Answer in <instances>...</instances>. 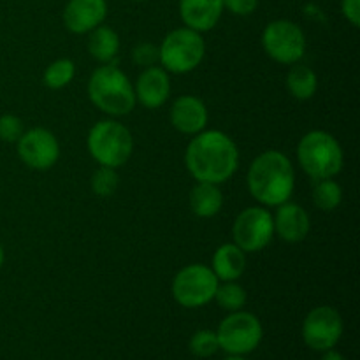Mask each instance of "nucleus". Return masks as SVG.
Returning a JSON list of instances; mask_svg holds the SVG:
<instances>
[{"label":"nucleus","mask_w":360,"mask_h":360,"mask_svg":"<svg viewBox=\"0 0 360 360\" xmlns=\"http://www.w3.org/2000/svg\"><path fill=\"white\" fill-rule=\"evenodd\" d=\"M185 165L197 181L221 185L238 171V146L220 130H202L186 146Z\"/></svg>","instance_id":"obj_1"},{"label":"nucleus","mask_w":360,"mask_h":360,"mask_svg":"<svg viewBox=\"0 0 360 360\" xmlns=\"http://www.w3.org/2000/svg\"><path fill=\"white\" fill-rule=\"evenodd\" d=\"M248 190L262 206L278 207L290 200L295 174L290 158L276 150H267L252 162L246 176Z\"/></svg>","instance_id":"obj_2"},{"label":"nucleus","mask_w":360,"mask_h":360,"mask_svg":"<svg viewBox=\"0 0 360 360\" xmlns=\"http://www.w3.org/2000/svg\"><path fill=\"white\" fill-rule=\"evenodd\" d=\"M86 90L91 104L109 116H127L136 108L134 84L112 63H104L94 70Z\"/></svg>","instance_id":"obj_3"},{"label":"nucleus","mask_w":360,"mask_h":360,"mask_svg":"<svg viewBox=\"0 0 360 360\" xmlns=\"http://www.w3.org/2000/svg\"><path fill=\"white\" fill-rule=\"evenodd\" d=\"M297 160L313 179H330L343 169V150L333 134L311 130L297 144Z\"/></svg>","instance_id":"obj_4"},{"label":"nucleus","mask_w":360,"mask_h":360,"mask_svg":"<svg viewBox=\"0 0 360 360\" xmlns=\"http://www.w3.org/2000/svg\"><path fill=\"white\" fill-rule=\"evenodd\" d=\"M86 146L98 165L118 169L132 157L134 137L123 123L116 120H102L88 132Z\"/></svg>","instance_id":"obj_5"},{"label":"nucleus","mask_w":360,"mask_h":360,"mask_svg":"<svg viewBox=\"0 0 360 360\" xmlns=\"http://www.w3.org/2000/svg\"><path fill=\"white\" fill-rule=\"evenodd\" d=\"M160 63L167 72L186 74L200 65L206 55V42L199 32L192 28H176L164 39L158 48Z\"/></svg>","instance_id":"obj_6"},{"label":"nucleus","mask_w":360,"mask_h":360,"mask_svg":"<svg viewBox=\"0 0 360 360\" xmlns=\"http://www.w3.org/2000/svg\"><path fill=\"white\" fill-rule=\"evenodd\" d=\"M218 285L220 281L214 276L211 267L202 266V264H190L176 274L171 290L172 297L179 306L186 309H195L213 301Z\"/></svg>","instance_id":"obj_7"},{"label":"nucleus","mask_w":360,"mask_h":360,"mask_svg":"<svg viewBox=\"0 0 360 360\" xmlns=\"http://www.w3.org/2000/svg\"><path fill=\"white\" fill-rule=\"evenodd\" d=\"M264 329L253 313L232 311L225 316L217 329L220 350L229 355H248L260 345Z\"/></svg>","instance_id":"obj_8"},{"label":"nucleus","mask_w":360,"mask_h":360,"mask_svg":"<svg viewBox=\"0 0 360 360\" xmlns=\"http://www.w3.org/2000/svg\"><path fill=\"white\" fill-rule=\"evenodd\" d=\"M262 46L274 62L294 65L301 62L306 53L304 32L290 20L271 21L264 28Z\"/></svg>","instance_id":"obj_9"},{"label":"nucleus","mask_w":360,"mask_h":360,"mask_svg":"<svg viewBox=\"0 0 360 360\" xmlns=\"http://www.w3.org/2000/svg\"><path fill=\"white\" fill-rule=\"evenodd\" d=\"M234 245L245 253H257L266 248L274 236L273 214L262 206L246 207L232 225Z\"/></svg>","instance_id":"obj_10"},{"label":"nucleus","mask_w":360,"mask_h":360,"mask_svg":"<svg viewBox=\"0 0 360 360\" xmlns=\"http://www.w3.org/2000/svg\"><path fill=\"white\" fill-rule=\"evenodd\" d=\"M343 336V319L330 306H319L308 313L302 323V340L311 350L327 352Z\"/></svg>","instance_id":"obj_11"},{"label":"nucleus","mask_w":360,"mask_h":360,"mask_svg":"<svg viewBox=\"0 0 360 360\" xmlns=\"http://www.w3.org/2000/svg\"><path fill=\"white\" fill-rule=\"evenodd\" d=\"M18 144V157L27 167L35 171H48L60 157V144L49 130L30 129L21 134Z\"/></svg>","instance_id":"obj_12"},{"label":"nucleus","mask_w":360,"mask_h":360,"mask_svg":"<svg viewBox=\"0 0 360 360\" xmlns=\"http://www.w3.org/2000/svg\"><path fill=\"white\" fill-rule=\"evenodd\" d=\"M108 16L105 0H69L63 9V23L72 34H90Z\"/></svg>","instance_id":"obj_13"},{"label":"nucleus","mask_w":360,"mask_h":360,"mask_svg":"<svg viewBox=\"0 0 360 360\" xmlns=\"http://www.w3.org/2000/svg\"><path fill=\"white\" fill-rule=\"evenodd\" d=\"M136 101L146 109H158L167 102L171 95V79H169L167 70L162 67H148L139 74L136 81Z\"/></svg>","instance_id":"obj_14"},{"label":"nucleus","mask_w":360,"mask_h":360,"mask_svg":"<svg viewBox=\"0 0 360 360\" xmlns=\"http://www.w3.org/2000/svg\"><path fill=\"white\" fill-rule=\"evenodd\" d=\"M207 118L210 115L206 104L193 95H181L171 108L172 127L185 136H195L206 130Z\"/></svg>","instance_id":"obj_15"},{"label":"nucleus","mask_w":360,"mask_h":360,"mask_svg":"<svg viewBox=\"0 0 360 360\" xmlns=\"http://www.w3.org/2000/svg\"><path fill=\"white\" fill-rule=\"evenodd\" d=\"M274 232L285 243H301L309 234V217L299 204L287 202L278 206L276 214L273 217Z\"/></svg>","instance_id":"obj_16"},{"label":"nucleus","mask_w":360,"mask_h":360,"mask_svg":"<svg viewBox=\"0 0 360 360\" xmlns=\"http://www.w3.org/2000/svg\"><path fill=\"white\" fill-rule=\"evenodd\" d=\"M224 14V0H179V16L186 28L210 32Z\"/></svg>","instance_id":"obj_17"},{"label":"nucleus","mask_w":360,"mask_h":360,"mask_svg":"<svg viewBox=\"0 0 360 360\" xmlns=\"http://www.w3.org/2000/svg\"><path fill=\"white\" fill-rule=\"evenodd\" d=\"M211 271L218 281H238L246 271V253L234 243H225L214 252Z\"/></svg>","instance_id":"obj_18"},{"label":"nucleus","mask_w":360,"mask_h":360,"mask_svg":"<svg viewBox=\"0 0 360 360\" xmlns=\"http://www.w3.org/2000/svg\"><path fill=\"white\" fill-rule=\"evenodd\" d=\"M224 206V193L213 183H200L190 190V210L199 218H213Z\"/></svg>","instance_id":"obj_19"},{"label":"nucleus","mask_w":360,"mask_h":360,"mask_svg":"<svg viewBox=\"0 0 360 360\" xmlns=\"http://www.w3.org/2000/svg\"><path fill=\"white\" fill-rule=\"evenodd\" d=\"M88 51L95 60L102 63H111L120 51V37L111 27L98 25L90 32Z\"/></svg>","instance_id":"obj_20"},{"label":"nucleus","mask_w":360,"mask_h":360,"mask_svg":"<svg viewBox=\"0 0 360 360\" xmlns=\"http://www.w3.org/2000/svg\"><path fill=\"white\" fill-rule=\"evenodd\" d=\"M287 88L297 101H309L319 90V77L311 67L294 63L287 74Z\"/></svg>","instance_id":"obj_21"},{"label":"nucleus","mask_w":360,"mask_h":360,"mask_svg":"<svg viewBox=\"0 0 360 360\" xmlns=\"http://www.w3.org/2000/svg\"><path fill=\"white\" fill-rule=\"evenodd\" d=\"M341 200H343V190L333 178L320 179L319 185L313 190V202L319 210L326 211V213L338 210Z\"/></svg>","instance_id":"obj_22"},{"label":"nucleus","mask_w":360,"mask_h":360,"mask_svg":"<svg viewBox=\"0 0 360 360\" xmlns=\"http://www.w3.org/2000/svg\"><path fill=\"white\" fill-rule=\"evenodd\" d=\"M214 301L227 311H239L245 308L248 295L246 290L238 283V281H224V285H218L214 292Z\"/></svg>","instance_id":"obj_23"},{"label":"nucleus","mask_w":360,"mask_h":360,"mask_svg":"<svg viewBox=\"0 0 360 360\" xmlns=\"http://www.w3.org/2000/svg\"><path fill=\"white\" fill-rule=\"evenodd\" d=\"M74 74H76V67L70 62L69 58H60L56 62L49 63L48 69L44 70V84L51 90H60V88H65L70 81L74 79Z\"/></svg>","instance_id":"obj_24"},{"label":"nucleus","mask_w":360,"mask_h":360,"mask_svg":"<svg viewBox=\"0 0 360 360\" xmlns=\"http://www.w3.org/2000/svg\"><path fill=\"white\" fill-rule=\"evenodd\" d=\"M188 347H190V352H192L195 357H200V359L211 357V355H214L218 350H220L217 333L210 329L197 330V333L192 336V340H190Z\"/></svg>","instance_id":"obj_25"},{"label":"nucleus","mask_w":360,"mask_h":360,"mask_svg":"<svg viewBox=\"0 0 360 360\" xmlns=\"http://www.w3.org/2000/svg\"><path fill=\"white\" fill-rule=\"evenodd\" d=\"M120 178L116 169L111 167H98L91 176V190L98 197H111L118 190Z\"/></svg>","instance_id":"obj_26"},{"label":"nucleus","mask_w":360,"mask_h":360,"mask_svg":"<svg viewBox=\"0 0 360 360\" xmlns=\"http://www.w3.org/2000/svg\"><path fill=\"white\" fill-rule=\"evenodd\" d=\"M132 62L136 65L143 67V69H148V67H153L160 62V53H158V48L155 44L141 42L132 49Z\"/></svg>","instance_id":"obj_27"},{"label":"nucleus","mask_w":360,"mask_h":360,"mask_svg":"<svg viewBox=\"0 0 360 360\" xmlns=\"http://www.w3.org/2000/svg\"><path fill=\"white\" fill-rule=\"evenodd\" d=\"M23 134V122L14 115L0 116V141L16 143Z\"/></svg>","instance_id":"obj_28"},{"label":"nucleus","mask_w":360,"mask_h":360,"mask_svg":"<svg viewBox=\"0 0 360 360\" xmlns=\"http://www.w3.org/2000/svg\"><path fill=\"white\" fill-rule=\"evenodd\" d=\"M259 7V0H224V9L236 16H250Z\"/></svg>","instance_id":"obj_29"},{"label":"nucleus","mask_w":360,"mask_h":360,"mask_svg":"<svg viewBox=\"0 0 360 360\" xmlns=\"http://www.w3.org/2000/svg\"><path fill=\"white\" fill-rule=\"evenodd\" d=\"M341 13L354 27H360V0H341Z\"/></svg>","instance_id":"obj_30"},{"label":"nucleus","mask_w":360,"mask_h":360,"mask_svg":"<svg viewBox=\"0 0 360 360\" xmlns=\"http://www.w3.org/2000/svg\"><path fill=\"white\" fill-rule=\"evenodd\" d=\"M320 360H347V359H345L343 355L340 354V352H336L334 348H330V350L323 352L322 359H320Z\"/></svg>","instance_id":"obj_31"},{"label":"nucleus","mask_w":360,"mask_h":360,"mask_svg":"<svg viewBox=\"0 0 360 360\" xmlns=\"http://www.w3.org/2000/svg\"><path fill=\"white\" fill-rule=\"evenodd\" d=\"M225 360H246V359L243 357V355H229V357Z\"/></svg>","instance_id":"obj_32"},{"label":"nucleus","mask_w":360,"mask_h":360,"mask_svg":"<svg viewBox=\"0 0 360 360\" xmlns=\"http://www.w3.org/2000/svg\"><path fill=\"white\" fill-rule=\"evenodd\" d=\"M4 260H6V255H4V248L0 246V269H2V266H4Z\"/></svg>","instance_id":"obj_33"},{"label":"nucleus","mask_w":360,"mask_h":360,"mask_svg":"<svg viewBox=\"0 0 360 360\" xmlns=\"http://www.w3.org/2000/svg\"><path fill=\"white\" fill-rule=\"evenodd\" d=\"M134 2H144V0H134Z\"/></svg>","instance_id":"obj_34"}]
</instances>
